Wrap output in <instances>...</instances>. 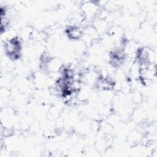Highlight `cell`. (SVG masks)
Listing matches in <instances>:
<instances>
[{
    "instance_id": "6da1fadb",
    "label": "cell",
    "mask_w": 157,
    "mask_h": 157,
    "mask_svg": "<svg viewBox=\"0 0 157 157\" xmlns=\"http://www.w3.org/2000/svg\"><path fill=\"white\" fill-rule=\"evenodd\" d=\"M6 53L13 59H17L20 56L21 45L20 41L17 38H13L6 42L5 44Z\"/></svg>"
},
{
    "instance_id": "7a4b0ae2",
    "label": "cell",
    "mask_w": 157,
    "mask_h": 157,
    "mask_svg": "<svg viewBox=\"0 0 157 157\" xmlns=\"http://www.w3.org/2000/svg\"><path fill=\"white\" fill-rule=\"evenodd\" d=\"M67 34L70 38L74 39L79 38L82 35V33H81V31L80 30V29L78 28L75 27V26L69 28L67 30Z\"/></svg>"
}]
</instances>
